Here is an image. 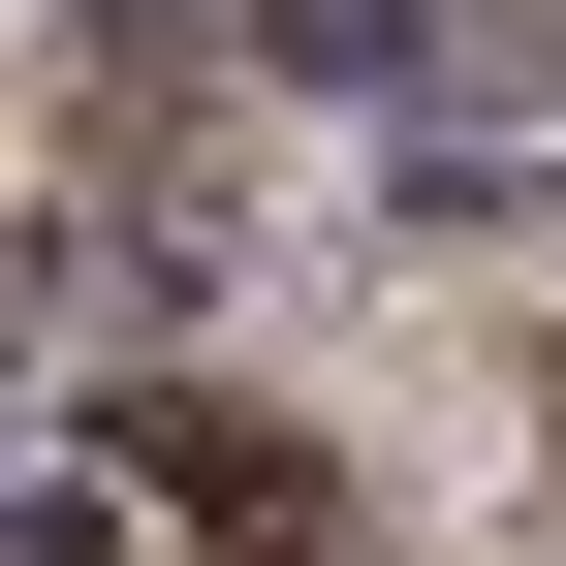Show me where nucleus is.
Listing matches in <instances>:
<instances>
[{
    "mask_svg": "<svg viewBox=\"0 0 566 566\" xmlns=\"http://www.w3.org/2000/svg\"><path fill=\"white\" fill-rule=\"evenodd\" d=\"M95 504L158 535V566H315V535H346V472L283 441V409H221V378H126V441H95Z\"/></svg>",
    "mask_w": 566,
    "mask_h": 566,
    "instance_id": "1",
    "label": "nucleus"
}]
</instances>
